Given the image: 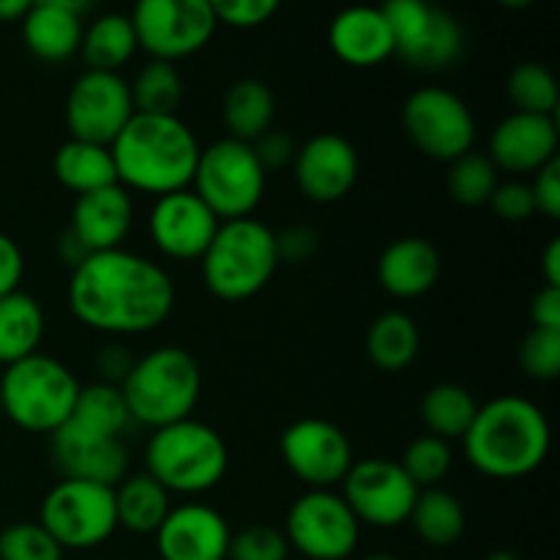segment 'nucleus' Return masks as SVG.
I'll return each mask as SVG.
<instances>
[{"mask_svg":"<svg viewBox=\"0 0 560 560\" xmlns=\"http://www.w3.org/2000/svg\"><path fill=\"white\" fill-rule=\"evenodd\" d=\"M52 463L63 479L118 487L129 476V448L124 438L102 443H52Z\"/></svg>","mask_w":560,"mask_h":560,"instance_id":"obj_24","label":"nucleus"},{"mask_svg":"<svg viewBox=\"0 0 560 560\" xmlns=\"http://www.w3.org/2000/svg\"><path fill=\"white\" fill-rule=\"evenodd\" d=\"M156 560H159V558H156Z\"/></svg>","mask_w":560,"mask_h":560,"instance_id":"obj_57","label":"nucleus"},{"mask_svg":"<svg viewBox=\"0 0 560 560\" xmlns=\"http://www.w3.org/2000/svg\"><path fill=\"white\" fill-rule=\"evenodd\" d=\"M290 550L310 560H345L355 552L361 523L345 498L334 490H306L293 501L284 520Z\"/></svg>","mask_w":560,"mask_h":560,"instance_id":"obj_12","label":"nucleus"},{"mask_svg":"<svg viewBox=\"0 0 560 560\" xmlns=\"http://www.w3.org/2000/svg\"><path fill=\"white\" fill-rule=\"evenodd\" d=\"M465 33L457 16L432 3L424 27L397 52L399 60L421 71H443L463 58Z\"/></svg>","mask_w":560,"mask_h":560,"instance_id":"obj_26","label":"nucleus"},{"mask_svg":"<svg viewBox=\"0 0 560 560\" xmlns=\"http://www.w3.org/2000/svg\"><path fill=\"white\" fill-rule=\"evenodd\" d=\"M135 228V200L131 191L120 184L107 186V189L88 191V195L74 197L69 217V233L74 235L77 244L93 255V252L120 249Z\"/></svg>","mask_w":560,"mask_h":560,"instance_id":"obj_20","label":"nucleus"},{"mask_svg":"<svg viewBox=\"0 0 560 560\" xmlns=\"http://www.w3.org/2000/svg\"><path fill=\"white\" fill-rule=\"evenodd\" d=\"M137 49H140V42H137L129 14H102L82 31L80 52L88 69L93 71L120 74V69L135 58Z\"/></svg>","mask_w":560,"mask_h":560,"instance_id":"obj_32","label":"nucleus"},{"mask_svg":"<svg viewBox=\"0 0 560 560\" xmlns=\"http://www.w3.org/2000/svg\"><path fill=\"white\" fill-rule=\"evenodd\" d=\"M421 334L408 312H383L366 331V355L381 372H402L419 359Z\"/></svg>","mask_w":560,"mask_h":560,"instance_id":"obj_31","label":"nucleus"},{"mask_svg":"<svg viewBox=\"0 0 560 560\" xmlns=\"http://www.w3.org/2000/svg\"><path fill=\"white\" fill-rule=\"evenodd\" d=\"M541 277L550 288H560V238H552L541 255Z\"/></svg>","mask_w":560,"mask_h":560,"instance_id":"obj_50","label":"nucleus"},{"mask_svg":"<svg viewBox=\"0 0 560 560\" xmlns=\"http://www.w3.org/2000/svg\"><path fill=\"white\" fill-rule=\"evenodd\" d=\"M47 331L42 304L25 290L0 299V366H11L38 353Z\"/></svg>","mask_w":560,"mask_h":560,"instance_id":"obj_28","label":"nucleus"},{"mask_svg":"<svg viewBox=\"0 0 560 560\" xmlns=\"http://www.w3.org/2000/svg\"><path fill=\"white\" fill-rule=\"evenodd\" d=\"M501 5H506V9H528V5H534L536 0H498Z\"/></svg>","mask_w":560,"mask_h":560,"instance_id":"obj_53","label":"nucleus"},{"mask_svg":"<svg viewBox=\"0 0 560 560\" xmlns=\"http://www.w3.org/2000/svg\"><path fill=\"white\" fill-rule=\"evenodd\" d=\"M476 410H479V402L459 383H438V386L427 388L419 405V413L427 432L435 438H443L448 443L463 441L468 427L474 424Z\"/></svg>","mask_w":560,"mask_h":560,"instance_id":"obj_34","label":"nucleus"},{"mask_svg":"<svg viewBox=\"0 0 560 560\" xmlns=\"http://www.w3.org/2000/svg\"><path fill=\"white\" fill-rule=\"evenodd\" d=\"M328 47L353 69H375L394 58V38L377 5H348L328 25Z\"/></svg>","mask_w":560,"mask_h":560,"instance_id":"obj_21","label":"nucleus"},{"mask_svg":"<svg viewBox=\"0 0 560 560\" xmlns=\"http://www.w3.org/2000/svg\"><path fill=\"white\" fill-rule=\"evenodd\" d=\"M397 463L402 465V470L419 490H430V487H441L452 474L454 448L448 441L427 432V435H419L408 443Z\"/></svg>","mask_w":560,"mask_h":560,"instance_id":"obj_38","label":"nucleus"},{"mask_svg":"<svg viewBox=\"0 0 560 560\" xmlns=\"http://www.w3.org/2000/svg\"><path fill=\"white\" fill-rule=\"evenodd\" d=\"M0 416H3V410H0Z\"/></svg>","mask_w":560,"mask_h":560,"instance_id":"obj_56","label":"nucleus"},{"mask_svg":"<svg viewBox=\"0 0 560 560\" xmlns=\"http://www.w3.org/2000/svg\"><path fill=\"white\" fill-rule=\"evenodd\" d=\"M135 366V355L129 350H124L120 345H107V348L98 350L96 355V372L98 383H109V386H120L129 375V370Z\"/></svg>","mask_w":560,"mask_h":560,"instance_id":"obj_48","label":"nucleus"},{"mask_svg":"<svg viewBox=\"0 0 560 560\" xmlns=\"http://www.w3.org/2000/svg\"><path fill=\"white\" fill-rule=\"evenodd\" d=\"M408 523L413 525L416 536L427 547L441 550V547H452L463 539L468 517L454 492L443 490V487H430V490H419Z\"/></svg>","mask_w":560,"mask_h":560,"instance_id":"obj_33","label":"nucleus"},{"mask_svg":"<svg viewBox=\"0 0 560 560\" xmlns=\"http://www.w3.org/2000/svg\"><path fill=\"white\" fill-rule=\"evenodd\" d=\"M36 0H0V22L22 20Z\"/></svg>","mask_w":560,"mask_h":560,"instance_id":"obj_51","label":"nucleus"},{"mask_svg":"<svg viewBox=\"0 0 560 560\" xmlns=\"http://www.w3.org/2000/svg\"><path fill=\"white\" fill-rule=\"evenodd\" d=\"M135 115L129 82L115 71L88 69L66 96V129L71 140L113 145Z\"/></svg>","mask_w":560,"mask_h":560,"instance_id":"obj_15","label":"nucleus"},{"mask_svg":"<svg viewBox=\"0 0 560 560\" xmlns=\"http://www.w3.org/2000/svg\"><path fill=\"white\" fill-rule=\"evenodd\" d=\"M200 266L202 282L219 301L255 299L279 268L277 233L255 217L230 219L219 224Z\"/></svg>","mask_w":560,"mask_h":560,"instance_id":"obj_6","label":"nucleus"},{"mask_svg":"<svg viewBox=\"0 0 560 560\" xmlns=\"http://www.w3.org/2000/svg\"><path fill=\"white\" fill-rule=\"evenodd\" d=\"M252 151H255L257 162L262 164V170L271 173V170L293 167V159H295V151H299V145H295V140L288 135V131L273 129L271 126L266 135H260L255 142H252Z\"/></svg>","mask_w":560,"mask_h":560,"instance_id":"obj_44","label":"nucleus"},{"mask_svg":"<svg viewBox=\"0 0 560 560\" xmlns=\"http://www.w3.org/2000/svg\"><path fill=\"white\" fill-rule=\"evenodd\" d=\"M135 113L145 115H178L184 102V80L175 63L167 60H148L129 82Z\"/></svg>","mask_w":560,"mask_h":560,"instance_id":"obj_35","label":"nucleus"},{"mask_svg":"<svg viewBox=\"0 0 560 560\" xmlns=\"http://www.w3.org/2000/svg\"><path fill=\"white\" fill-rule=\"evenodd\" d=\"M320 249V233L310 224H290L277 233L279 262H306Z\"/></svg>","mask_w":560,"mask_h":560,"instance_id":"obj_45","label":"nucleus"},{"mask_svg":"<svg viewBox=\"0 0 560 560\" xmlns=\"http://www.w3.org/2000/svg\"><path fill=\"white\" fill-rule=\"evenodd\" d=\"M0 560H63V547L42 523H14L0 530Z\"/></svg>","mask_w":560,"mask_h":560,"instance_id":"obj_39","label":"nucleus"},{"mask_svg":"<svg viewBox=\"0 0 560 560\" xmlns=\"http://www.w3.org/2000/svg\"><path fill=\"white\" fill-rule=\"evenodd\" d=\"M129 20L140 49L167 63L200 52L219 27L208 0H137Z\"/></svg>","mask_w":560,"mask_h":560,"instance_id":"obj_10","label":"nucleus"},{"mask_svg":"<svg viewBox=\"0 0 560 560\" xmlns=\"http://www.w3.org/2000/svg\"><path fill=\"white\" fill-rule=\"evenodd\" d=\"M506 93L509 102L514 104V113L556 115L560 102L556 74L541 63L514 66L509 71Z\"/></svg>","mask_w":560,"mask_h":560,"instance_id":"obj_37","label":"nucleus"},{"mask_svg":"<svg viewBox=\"0 0 560 560\" xmlns=\"http://www.w3.org/2000/svg\"><path fill=\"white\" fill-rule=\"evenodd\" d=\"M402 129L413 148L435 162H454L474 151L476 118L448 88L424 85L402 104Z\"/></svg>","mask_w":560,"mask_h":560,"instance_id":"obj_11","label":"nucleus"},{"mask_svg":"<svg viewBox=\"0 0 560 560\" xmlns=\"http://www.w3.org/2000/svg\"><path fill=\"white\" fill-rule=\"evenodd\" d=\"M159 560H228L230 525L208 503H180L170 509L156 534Z\"/></svg>","mask_w":560,"mask_h":560,"instance_id":"obj_19","label":"nucleus"},{"mask_svg":"<svg viewBox=\"0 0 560 560\" xmlns=\"http://www.w3.org/2000/svg\"><path fill=\"white\" fill-rule=\"evenodd\" d=\"M208 3H211L219 25L246 31V27H257L271 20L282 0H208Z\"/></svg>","mask_w":560,"mask_h":560,"instance_id":"obj_42","label":"nucleus"},{"mask_svg":"<svg viewBox=\"0 0 560 560\" xmlns=\"http://www.w3.org/2000/svg\"><path fill=\"white\" fill-rule=\"evenodd\" d=\"M22 277H25V257L20 244L11 235L0 233V299L20 290Z\"/></svg>","mask_w":560,"mask_h":560,"instance_id":"obj_47","label":"nucleus"},{"mask_svg":"<svg viewBox=\"0 0 560 560\" xmlns=\"http://www.w3.org/2000/svg\"><path fill=\"white\" fill-rule=\"evenodd\" d=\"M345 503L361 525L372 528H399L413 512L419 487L410 481L397 459L366 457L350 465L342 479Z\"/></svg>","mask_w":560,"mask_h":560,"instance_id":"obj_13","label":"nucleus"},{"mask_svg":"<svg viewBox=\"0 0 560 560\" xmlns=\"http://www.w3.org/2000/svg\"><path fill=\"white\" fill-rule=\"evenodd\" d=\"M560 129L556 115L512 113L492 129L487 156L498 173L534 175L558 159Z\"/></svg>","mask_w":560,"mask_h":560,"instance_id":"obj_18","label":"nucleus"},{"mask_svg":"<svg viewBox=\"0 0 560 560\" xmlns=\"http://www.w3.org/2000/svg\"><path fill=\"white\" fill-rule=\"evenodd\" d=\"M80 388V381L63 361L38 350L3 366L0 410L20 430L52 438L69 419Z\"/></svg>","mask_w":560,"mask_h":560,"instance_id":"obj_7","label":"nucleus"},{"mask_svg":"<svg viewBox=\"0 0 560 560\" xmlns=\"http://www.w3.org/2000/svg\"><path fill=\"white\" fill-rule=\"evenodd\" d=\"M120 394L135 424L159 430L189 419L200 402L202 372L195 355L178 345H164L135 359Z\"/></svg>","mask_w":560,"mask_h":560,"instance_id":"obj_5","label":"nucleus"},{"mask_svg":"<svg viewBox=\"0 0 560 560\" xmlns=\"http://www.w3.org/2000/svg\"><path fill=\"white\" fill-rule=\"evenodd\" d=\"M485 560H520V558L509 550H495V552H490Z\"/></svg>","mask_w":560,"mask_h":560,"instance_id":"obj_54","label":"nucleus"},{"mask_svg":"<svg viewBox=\"0 0 560 560\" xmlns=\"http://www.w3.org/2000/svg\"><path fill=\"white\" fill-rule=\"evenodd\" d=\"M279 452L290 474L310 490H334L355 463L342 427L317 416L293 421L279 438Z\"/></svg>","mask_w":560,"mask_h":560,"instance_id":"obj_14","label":"nucleus"},{"mask_svg":"<svg viewBox=\"0 0 560 560\" xmlns=\"http://www.w3.org/2000/svg\"><path fill=\"white\" fill-rule=\"evenodd\" d=\"M52 173L58 184L77 197L118 184V170L109 145L71 140V137L55 151Z\"/></svg>","mask_w":560,"mask_h":560,"instance_id":"obj_27","label":"nucleus"},{"mask_svg":"<svg viewBox=\"0 0 560 560\" xmlns=\"http://www.w3.org/2000/svg\"><path fill=\"white\" fill-rule=\"evenodd\" d=\"M530 191H534L536 213L552 219V222L560 219V159H552L539 173H534Z\"/></svg>","mask_w":560,"mask_h":560,"instance_id":"obj_46","label":"nucleus"},{"mask_svg":"<svg viewBox=\"0 0 560 560\" xmlns=\"http://www.w3.org/2000/svg\"><path fill=\"white\" fill-rule=\"evenodd\" d=\"M69 310L82 326L107 337L156 331L175 310V282L159 262L129 249L93 252L71 268Z\"/></svg>","mask_w":560,"mask_h":560,"instance_id":"obj_1","label":"nucleus"},{"mask_svg":"<svg viewBox=\"0 0 560 560\" xmlns=\"http://www.w3.org/2000/svg\"><path fill=\"white\" fill-rule=\"evenodd\" d=\"M219 219L191 189L156 197L148 213L153 246L170 260H200L219 230Z\"/></svg>","mask_w":560,"mask_h":560,"instance_id":"obj_16","label":"nucleus"},{"mask_svg":"<svg viewBox=\"0 0 560 560\" xmlns=\"http://www.w3.org/2000/svg\"><path fill=\"white\" fill-rule=\"evenodd\" d=\"M38 523L63 550H93L118 530L113 487L60 479L44 495Z\"/></svg>","mask_w":560,"mask_h":560,"instance_id":"obj_9","label":"nucleus"},{"mask_svg":"<svg viewBox=\"0 0 560 560\" xmlns=\"http://www.w3.org/2000/svg\"><path fill=\"white\" fill-rule=\"evenodd\" d=\"M520 366L530 381H556L560 375V331L530 328L520 345Z\"/></svg>","mask_w":560,"mask_h":560,"instance_id":"obj_40","label":"nucleus"},{"mask_svg":"<svg viewBox=\"0 0 560 560\" xmlns=\"http://www.w3.org/2000/svg\"><path fill=\"white\" fill-rule=\"evenodd\" d=\"M359 170L361 162L353 142L334 131L310 137L293 159V178L301 195L320 206L348 197L359 180Z\"/></svg>","mask_w":560,"mask_h":560,"instance_id":"obj_17","label":"nucleus"},{"mask_svg":"<svg viewBox=\"0 0 560 560\" xmlns=\"http://www.w3.org/2000/svg\"><path fill=\"white\" fill-rule=\"evenodd\" d=\"M113 490L118 528L129 530V534L153 536L170 514V509H173V495L145 470L142 474H129Z\"/></svg>","mask_w":560,"mask_h":560,"instance_id":"obj_30","label":"nucleus"},{"mask_svg":"<svg viewBox=\"0 0 560 560\" xmlns=\"http://www.w3.org/2000/svg\"><path fill=\"white\" fill-rule=\"evenodd\" d=\"M131 424L129 408L118 386L109 383H91L82 386L69 419L52 435V443H102L124 438Z\"/></svg>","mask_w":560,"mask_h":560,"instance_id":"obj_22","label":"nucleus"},{"mask_svg":"<svg viewBox=\"0 0 560 560\" xmlns=\"http://www.w3.org/2000/svg\"><path fill=\"white\" fill-rule=\"evenodd\" d=\"M36 3L55 5V9H63V11H71V14L82 16L88 9H91L93 0H36Z\"/></svg>","mask_w":560,"mask_h":560,"instance_id":"obj_52","label":"nucleus"},{"mask_svg":"<svg viewBox=\"0 0 560 560\" xmlns=\"http://www.w3.org/2000/svg\"><path fill=\"white\" fill-rule=\"evenodd\" d=\"M277 118V98L273 91L262 80L244 77L233 82L222 98V120L228 137L241 142H255L257 137L266 135Z\"/></svg>","mask_w":560,"mask_h":560,"instance_id":"obj_29","label":"nucleus"},{"mask_svg":"<svg viewBox=\"0 0 560 560\" xmlns=\"http://www.w3.org/2000/svg\"><path fill=\"white\" fill-rule=\"evenodd\" d=\"M268 173L249 142L222 137L200 148L189 189L217 213L219 222L246 219L260 208Z\"/></svg>","mask_w":560,"mask_h":560,"instance_id":"obj_8","label":"nucleus"},{"mask_svg":"<svg viewBox=\"0 0 560 560\" xmlns=\"http://www.w3.org/2000/svg\"><path fill=\"white\" fill-rule=\"evenodd\" d=\"M375 277L377 284L394 299H421L441 279V255L427 238L405 235L381 252Z\"/></svg>","mask_w":560,"mask_h":560,"instance_id":"obj_23","label":"nucleus"},{"mask_svg":"<svg viewBox=\"0 0 560 560\" xmlns=\"http://www.w3.org/2000/svg\"><path fill=\"white\" fill-rule=\"evenodd\" d=\"M498 184H501V173L487 153L468 151L448 162V195L459 206H487Z\"/></svg>","mask_w":560,"mask_h":560,"instance_id":"obj_36","label":"nucleus"},{"mask_svg":"<svg viewBox=\"0 0 560 560\" xmlns=\"http://www.w3.org/2000/svg\"><path fill=\"white\" fill-rule=\"evenodd\" d=\"M530 323L534 328H550V331H560V288H545L530 299Z\"/></svg>","mask_w":560,"mask_h":560,"instance_id":"obj_49","label":"nucleus"},{"mask_svg":"<svg viewBox=\"0 0 560 560\" xmlns=\"http://www.w3.org/2000/svg\"><path fill=\"white\" fill-rule=\"evenodd\" d=\"M465 459L487 479H525L550 457L552 430L545 410L525 397L503 394L479 405L463 435Z\"/></svg>","mask_w":560,"mask_h":560,"instance_id":"obj_2","label":"nucleus"},{"mask_svg":"<svg viewBox=\"0 0 560 560\" xmlns=\"http://www.w3.org/2000/svg\"><path fill=\"white\" fill-rule=\"evenodd\" d=\"M290 545L271 525H249L230 539L228 560H288Z\"/></svg>","mask_w":560,"mask_h":560,"instance_id":"obj_41","label":"nucleus"},{"mask_svg":"<svg viewBox=\"0 0 560 560\" xmlns=\"http://www.w3.org/2000/svg\"><path fill=\"white\" fill-rule=\"evenodd\" d=\"M361 560H397V558L386 556V552H375V556H366V558H361Z\"/></svg>","mask_w":560,"mask_h":560,"instance_id":"obj_55","label":"nucleus"},{"mask_svg":"<svg viewBox=\"0 0 560 560\" xmlns=\"http://www.w3.org/2000/svg\"><path fill=\"white\" fill-rule=\"evenodd\" d=\"M109 151L118 170V184L126 191H140L156 200L189 189L200 142L178 115L135 113Z\"/></svg>","mask_w":560,"mask_h":560,"instance_id":"obj_3","label":"nucleus"},{"mask_svg":"<svg viewBox=\"0 0 560 560\" xmlns=\"http://www.w3.org/2000/svg\"><path fill=\"white\" fill-rule=\"evenodd\" d=\"M487 206L495 211V217H501L503 222H528L536 213L534 191H530V184L525 180H501L492 191L490 202Z\"/></svg>","mask_w":560,"mask_h":560,"instance_id":"obj_43","label":"nucleus"},{"mask_svg":"<svg viewBox=\"0 0 560 560\" xmlns=\"http://www.w3.org/2000/svg\"><path fill=\"white\" fill-rule=\"evenodd\" d=\"M230 468L224 438L211 424L180 419L151 430L145 443V474H151L170 495H202L222 485Z\"/></svg>","mask_w":560,"mask_h":560,"instance_id":"obj_4","label":"nucleus"},{"mask_svg":"<svg viewBox=\"0 0 560 560\" xmlns=\"http://www.w3.org/2000/svg\"><path fill=\"white\" fill-rule=\"evenodd\" d=\"M82 16L55 5L33 3V9L22 16V42L33 58L44 63H63L80 52Z\"/></svg>","mask_w":560,"mask_h":560,"instance_id":"obj_25","label":"nucleus"}]
</instances>
